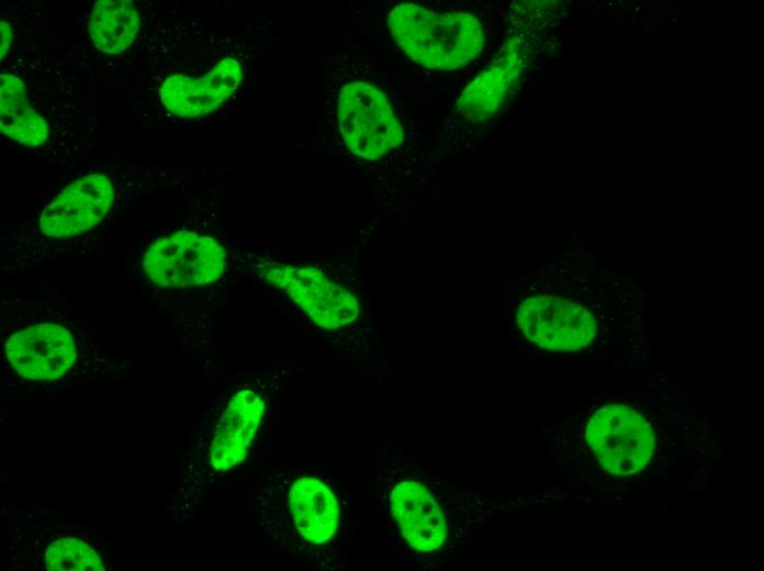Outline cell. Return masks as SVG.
Masks as SVG:
<instances>
[{"label": "cell", "mask_w": 764, "mask_h": 571, "mask_svg": "<svg viewBox=\"0 0 764 571\" xmlns=\"http://www.w3.org/2000/svg\"><path fill=\"white\" fill-rule=\"evenodd\" d=\"M372 490L393 553L423 570L445 567L508 505L387 448L378 454Z\"/></svg>", "instance_id": "6da1fadb"}, {"label": "cell", "mask_w": 764, "mask_h": 571, "mask_svg": "<svg viewBox=\"0 0 764 571\" xmlns=\"http://www.w3.org/2000/svg\"><path fill=\"white\" fill-rule=\"evenodd\" d=\"M249 506L258 530L282 560L311 570L346 567L356 524L347 474L271 468L257 477Z\"/></svg>", "instance_id": "7a4b0ae2"}, {"label": "cell", "mask_w": 764, "mask_h": 571, "mask_svg": "<svg viewBox=\"0 0 764 571\" xmlns=\"http://www.w3.org/2000/svg\"><path fill=\"white\" fill-rule=\"evenodd\" d=\"M324 97V121L336 145L361 161H379L405 142L387 93L364 78L340 79Z\"/></svg>", "instance_id": "3957f363"}, {"label": "cell", "mask_w": 764, "mask_h": 571, "mask_svg": "<svg viewBox=\"0 0 764 571\" xmlns=\"http://www.w3.org/2000/svg\"><path fill=\"white\" fill-rule=\"evenodd\" d=\"M390 33L416 64L430 69H458L475 59L485 42L482 22L464 12H435L401 3L389 13Z\"/></svg>", "instance_id": "277c9868"}, {"label": "cell", "mask_w": 764, "mask_h": 571, "mask_svg": "<svg viewBox=\"0 0 764 571\" xmlns=\"http://www.w3.org/2000/svg\"><path fill=\"white\" fill-rule=\"evenodd\" d=\"M656 443L653 424L622 403L595 408L582 427L583 449L614 477L632 475L648 468Z\"/></svg>", "instance_id": "5b68a950"}, {"label": "cell", "mask_w": 764, "mask_h": 571, "mask_svg": "<svg viewBox=\"0 0 764 571\" xmlns=\"http://www.w3.org/2000/svg\"><path fill=\"white\" fill-rule=\"evenodd\" d=\"M225 248L211 236L180 231L153 243L142 267L147 278L164 288H188L215 282L226 267Z\"/></svg>", "instance_id": "8992f818"}, {"label": "cell", "mask_w": 764, "mask_h": 571, "mask_svg": "<svg viewBox=\"0 0 764 571\" xmlns=\"http://www.w3.org/2000/svg\"><path fill=\"white\" fill-rule=\"evenodd\" d=\"M258 269L321 329H342L359 316L355 295L314 267L261 260Z\"/></svg>", "instance_id": "52a82bcc"}, {"label": "cell", "mask_w": 764, "mask_h": 571, "mask_svg": "<svg viewBox=\"0 0 764 571\" xmlns=\"http://www.w3.org/2000/svg\"><path fill=\"white\" fill-rule=\"evenodd\" d=\"M269 396L260 389L237 390L227 401L211 430L203 473L228 472L251 452L269 418Z\"/></svg>", "instance_id": "ba28073f"}, {"label": "cell", "mask_w": 764, "mask_h": 571, "mask_svg": "<svg viewBox=\"0 0 764 571\" xmlns=\"http://www.w3.org/2000/svg\"><path fill=\"white\" fill-rule=\"evenodd\" d=\"M515 324L524 338L554 351L585 348L597 331L596 320L587 309L550 295L530 296L520 303Z\"/></svg>", "instance_id": "9c48e42d"}, {"label": "cell", "mask_w": 764, "mask_h": 571, "mask_svg": "<svg viewBox=\"0 0 764 571\" xmlns=\"http://www.w3.org/2000/svg\"><path fill=\"white\" fill-rule=\"evenodd\" d=\"M114 188L101 173H91L70 182L43 210L38 224L49 237L66 238L90 231L110 211Z\"/></svg>", "instance_id": "30bf717a"}, {"label": "cell", "mask_w": 764, "mask_h": 571, "mask_svg": "<svg viewBox=\"0 0 764 571\" xmlns=\"http://www.w3.org/2000/svg\"><path fill=\"white\" fill-rule=\"evenodd\" d=\"M5 355L20 376L54 380L74 365L77 350L64 326L42 323L12 334L5 343Z\"/></svg>", "instance_id": "8fae6325"}, {"label": "cell", "mask_w": 764, "mask_h": 571, "mask_svg": "<svg viewBox=\"0 0 764 571\" xmlns=\"http://www.w3.org/2000/svg\"><path fill=\"white\" fill-rule=\"evenodd\" d=\"M241 79L240 63L225 57L204 76L168 77L160 87V100L169 112L180 117L204 116L224 103Z\"/></svg>", "instance_id": "7c38bea8"}, {"label": "cell", "mask_w": 764, "mask_h": 571, "mask_svg": "<svg viewBox=\"0 0 764 571\" xmlns=\"http://www.w3.org/2000/svg\"><path fill=\"white\" fill-rule=\"evenodd\" d=\"M0 131L11 139L38 146L48 137L45 120L30 104L24 83L11 74L0 76Z\"/></svg>", "instance_id": "4fadbf2b"}, {"label": "cell", "mask_w": 764, "mask_h": 571, "mask_svg": "<svg viewBox=\"0 0 764 571\" xmlns=\"http://www.w3.org/2000/svg\"><path fill=\"white\" fill-rule=\"evenodd\" d=\"M139 16L130 0H99L94 2L89 32L94 46L111 55L124 52L135 40Z\"/></svg>", "instance_id": "5bb4252c"}, {"label": "cell", "mask_w": 764, "mask_h": 571, "mask_svg": "<svg viewBox=\"0 0 764 571\" xmlns=\"http://www.w3.org/2000/svg\"><path fill=\"white\" fill-rule=\"evenodd\" d=\"M45 563L50 571L103 570V563L96 551L86 542L75 538H64L53 542L46 551Z\"/></svg>", "instance_id": "9a60e30c"}, {"label": "cell", "mask_w": 764, "mask_h": 571, "mask_svg": "<svg viewBox=\"0 0 764 571\" xmlns=\"http://www.w3.org/2000/svg\"><path fill=\"white\" fill-rule=\"evenodd\" d=\"M0 58L2 59L10 48L12 43L13 34L10 24L5 21L0 22Z\"/></svg>", "instance_id": "2e32d148"}]
</instances>
